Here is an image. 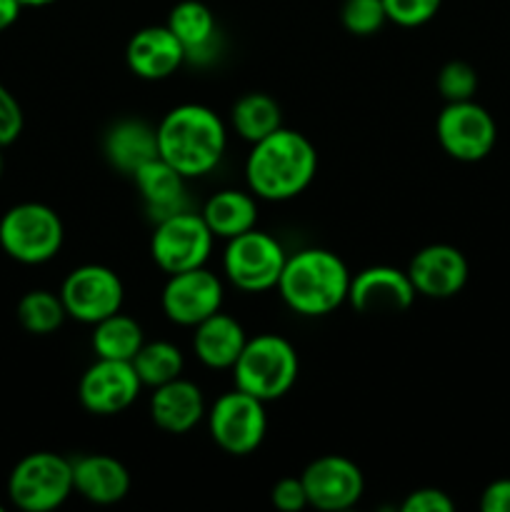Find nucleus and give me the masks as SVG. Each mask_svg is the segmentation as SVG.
Instances as JSON below:
<instances>
[{
	"label": "nucleus",
	"instance_id": "obj_1",
	"mask_svg": "<svg viewBox=\"0 0 510 512\" xmlns=\"http://www.w3.org/2000/svg\"><path fill=\"white\" fill-rule=\"evenodd\" d=\"M318 173L315 145L303 133L278 128L268 138L253 143L245 160V180L255 198L283 203L298 198Z\"/></svg>",
	"mask_w": 510,
	"mask_h": 512
},
{
	"label": "nucleus",
	"instance_id": "obj_2",
	"mask_svg": "<svg viewBox=\"0 0 510 512\" xmlns=\"http://www.w3.org/2000/svg\"><path fill=\"white\" fill-rule=\"evenodd\" d=\"M158 155L185 178L213 173L225 155L228 133L208 105L183 103L170 108L155 128Z\"/></svg>",
	"mask_w": 510,
	"mask_h": 512
},
{
	"label": "nucleus",
	"instance_id": "obj_3",
	"mask_svg": "<svg viewBox=\"0 0 510 512\" xmlns=\"http://www.w3.org/2000/svg\"><path fill=\"white\" fill-rule=\"evenodd\" d=\"M350 270L325 248H305L288 255L278 280V293L293 313L303 318H323L348 303Z\"/></svg>",
	"mask_w": 510,
	"mask_h": 512
},
{
	"label": "nucleus",
	"instance_id": "obj_4",
	"mask_svg": "<svg viewBox=\"0 0 510 512\" xmlns=\"http://www.w3.org/2000/svg\"><path fill=\"white\" fill-rule=\"evenodd\" d=\"M230 370L235 388L270 403L290 393L298 380L300 360L290 340L263 333L245 343L243 353Z\"/></svg>",
	"mask_w": 510,
	"mask_h": 512
},
{
	"label": "nucleus",
	"instance_id": "obj_5",
	"mask_svg": "<svg viewBox=\"0 0 510 512\" xmlns=\"http://www.w3.org/2000/svg\"><path fill=\"white\" fill-rule=\"evenodd\" d=\"M63 220L43 203L13 205L0 218V248L23 265H43L60 253Z\"/></svg>",
	"mask_w": 510,
	"mask_h": 512
},
{
	"label": "nucleus",
	"instance_id": "obj_6",
	"mask_svg": "<svg viewBox=\"0 0 510 512\" xmlns=\"http://www.w3.org/2000/svg\"><path fill=\"white\" fill-rule=\"evenodd\" d=\"M73 463L55 453H30L8 478V498L25 512L58 510L73 495Z\"/></svg>",
	"mask_w": 510,
	"mask_h": 512
},
{
	"label": "nucleus",
	"instance_id": "obj_7",
	"mask_svg": "<svg viewBox=\"0 0 510 512\" xmlns=\"http://www.w3.org/2000/svg\"><path fill=\"white\" fill-rule=\"evenodd\" d=\"M208 428L210 438L223 453L235 455V458L255 453L268 433L265 403L238 388L223 393L210 405Z\"/></svg>",
	"mask_w": 510,
	"mask_h": 512
},
{
	"label": "nucleus",
	"instance_id": "obj_8",
	"mask_svg": "<svg viewBox=\"0 0 510 512\" xmlns=\"http://www.w3.org/2000/svg\"><path fill=\"white\" fill-rule=\"evenodd\" d=\"M288 260L283 245L263 230H248L228 240L223 253V273L243 293H265L275 288Z\"/></svg>",
	"mask_w": 510,
	"mask_h": 512
},
{
	"label": "nucleus",
	"instance_id": "obj_9",
	"mask_svg": "<svg viewBox=\"0 0 510 512\" xmlns=\"http://www.w3.org/2000/svg\"><path fill=\"white\" fill-rule=\"evenodd\" d=\"M213 240L215 235L205 225L203 215L183 210L155 223L150 255L163 273H183L208 263Z\"/></svg>",
	"mask_w": 510,
	"mask_h": 512
},
{
	"label": "nucleus",
	"instance_id": "obj_10",
	"mask_svg": "<svg viewBox=\"0 0 510 512\" xmlns=\"http://www.w3.org/2000/svg\"><path fill=\"white\" fill-rule=\"evenodd\" d=\"M435 135L440 148L450 158L460 163H478L493 153L498 128L493 115L483 105L475 100H460V103H445L435 120Z\"/></svg>",
	"mask_w": 510,
	"mask_h": 512
},
{
	"label": "nucleus",
	"instance_id": "obj_11",
	"mask_svg": "<svg viewBox=\"0 0 510 512\" xmlns=\"http://www.w3.org/2000/svg\"><path fill=\"white\" fill-rule=\"evenodd\" d=\"M58 295L63 300L68 318L85 325H95L123 308L125 288L115 270L90 263L70 270L68 278L60 285Z\"/></svg>",
	"mask_w": 510,
	"mask_h": 512
},
{
	"label": "nucleus",
	"instance_id": "obj_12",
	"mask_svg": "<svg viewBox=\"0 0 510 512\" xmlns=\"http://www.w3.org/2000/svg\"><path fill=\"white\" fill-rule=\"evenodd\" d=\"M160 305L170 323L185 325V328H195L218 313L223 305V280L203 268L183 270V273L168 275L163 295H160Z\"/></svg>",
	"mask_w": 510,
	"mask_h": 512
},
{
	"label": "nucleus",
	"instance_id": "obj_13",
	"mask_svg": "<svg viewBox=\"0 0 510 512\" xmlns=\"http://www.w3.org/2000/svg\"><path fill=\"white\" fill-rule=\"evenodd\" d=\"M143 383L128 360L98 358L78 383V400L90 415L110 418L138 400Z\"/></svg>",
	"mask_w": 510,
	"mask_h": 512
},
{
	"label": "nucleus",
	"instance_id": "obj_14",
	"mask_svg": "<svg viewBox=\"0 0 510 512\" xmlns=\"http://www.w3.org/2000/svg\"><path fill=\"white\" fill-rule=\"evenodd\" d=\"M310 508L325 512L348 510L363 498L365 478L353 460L343 455L315 458L300 475Z\"/></svg>",
	"mask_w": 510,
	"mask_h": 512
},
{
	"label": "nucleus",
	"instance_id": "obj_15",
	"mask_svg": "<svg viewBox=\"0 0 510 512\" xmlns=\"http://www.w3.org/2000/svg\"><path fill=\"white\" fill-rule=\"evenodd\" d=\"M415 295L418 293L408 270L373 265L350 278L348 303L363 315L403 313L413 305Z\"/></svg>",
	"mask_w": 510,
	"mask_h": 512
},
{
	"label": "nucleus",
	"instance_id": "obj_16",
	"mask_svg": "<svg viewBox=\"0 0 510 512\" xmlns=\"http://www.w3.org/2000/svg\"><path fill=\"white\" fill-rule=\"evenodd\" d=\"M408 275L415 285V293L433 300L455 298L465 288L470 265L455 245L433 243L425 245L410 260Z\"/></svg>",
	"mask_w": 510,
	"mask_h": 512
},
{
	"label": "nucleus",
	"instance_id": "obj_17",
	"mask_svg": "<svg viewBox=\"0 0 510 512\" xmlns=\"http://www.w3.org/2000/svg\"><path fill=\"white\" fill-rule=\"evenodd\" d=\"M125 63L135 78L165 80L183 68L185 48L168 25H150L128 40Z\"/></svg>",
	"mask_w": 510,
	"mask_h": 512
},
{
	"label": "nucleus",
	"instance_id": "obj_18",
	"mask_svg": "<svg viewBox=\"0 0 510 512\" xmlns=\"http://www.w3.org/2000/svg\"><path fill=\"white\" fill-rule=\"evenodd\" d=\"M208 415L203 390L183 375L170 383L153 388L150 398V418L163 433L185 435Z\"/></svg>",
	"mask_w": 510,
	"mask_h": 512
},
{
	"label": "nucleus",
	"instance_id": "obj_19",
	"mask_svg": "<svg viewBox=\"0 0 510 512\" xmlns=\"http://www.w3.org/2000/svg\"><path fill=\"white\" fill-rule=\"evenodd\" d=\"M73 463V490L93 505H115L128 498L130 473L110 455H80Z\"/></svg>",
	"mask_w": 510,
	"mask_h": 512
},
{
	"label": "nucleus",
	"instance_id": "obj_20",
	"mask_svg": "<svg viewBox=\"0 0 510 512\" xmlns=\"http://www.w3.org/2000/svg\"><path fill=\"white\" fill-rule=\"evenodd\" d=\"M133 183L155 223L168 218V215L190 210L188 193H185L188 178L180 175L178 170H175L168 160L160 158V155L135 170Z\"/></svg>",
	"mask_w": 510,
	"mask_h": 512
},
{
	"label": "nucleus",
	"instance_id": "obj_21",
	"mask_svg": "<svg viewBox=\"0 0 510 512\" xmlns=\"http://www.w3.org/2000/svg\"><path fill=\"white\" fill-rule=\"evenodd\" d=\"M105 160L113 165L118 173L133 178L135 170L148 160L158 158V135L153 125L138 118L118 120L108 128L103 138Z\"/></svg>",
	"mask_w": 510,
	"mask_h": 512
},
{
	"label": "nucleus",
	"instance_id": "obj_22",
	"mask_svg": "<svg viewBox=\"0 0 510 512\" xmlns=\"http://www.w3.org/2000/svg\"><path fill=\"white\" fill-rule=\"evenodd\" d=\"M168 25L185 48V60L205 63L218 50V23L213 10L200 0H180L168 15Z\"/></svg>",
	"mask_w": 510,
	"mask_h": 512
},
{
	"label": "nucleus",
	"instance_id": "obj_23",
	"mask_svg": "<svg viewBox=\"0 0 510 512\" xmlns=\"http://www.w3.org/2000/svg\"><path fill=\"white\" fill-rule=\"evenodd\" d=\"M245 343L248 338H245L243 325L220 310L195 325L193 350L205 368L230 370L243 353Z\"/></svg>",
	"mask_w": 510,
	"mask_h": 512
},
{
	"label": "nucleus",
	"instance_id": "obj_24",
	"mask_svg": "<svg viewBox=\"0 0 510 512\" xmlns=\"http://www.w3.org/2000/svg\"><path fill=\"white\" fill-rule=\"evenodd\" d=\"M203 220L215 238L230 240L243 235L258 223V200L245 190H220L203 205Z\"/></svg>",
	"mask_w": 510,
	"mask_h": 512
},
{
	"label": "nucleus",
	"instance_id": "obj_25",
	"mask_svg": "<svg viewBox=\"0 0 510 512\" xmlns=\"http://www.w3.org/2000/svg\"><path fill=\"white\" fill-rule=\"evenodd\" d=\"M230 123L240 138L248 143H258L283 128V115H280V105L270 95L245 93L243 98L235 100L233 110H230Z\"/></svg>",
	"mask_w": 510,
	"mask_h": 512
},
{
	"label": "nucleus",
	"instance_id": "obj_26",
	"mask_svg": "<svg viewBox=\"0 0 510 512\" xmlns=\"http://www.w3.org/2000/svg\"><path fill=\"white\" fill-rule=\"evenodd\" d=\"M143 343V328H140L138 320L123 315L120 310L103 318L100 323H95L93 350L98 358L128 360L130 363Z\"/></svg>",
	"mask_w": 510,
	"mask_h": 512
},
{
	"label": "nucleus",
	"instance_id": "obj_27",
	"mask_svg": "<svg viewBox=\"0 0 510 512\" xmlns=\"http://www.w3.org/2000/svg\"><path fill=\"white\" fill-rule=\"evenodd\" d=\"M130 363H133L143 388H160V385L180 378L185 368V358L180 348L168 343V340L143 343Z\"/></svg>",
	"mask_w": 510,
	"mask_h": 512
},
{
	"label": "nucleus",
	"instance_id": "obj_28",
	"mask_svg": "<svg viewBox=\"0 0 510 512\" xmlns=\"http://www.w3.org/2000/svg\"><path fill=\"white\" fill-rule=\"evenodd\" d=\"M15 315H18V323L23 325V330H28L30 335L55 333L63 325V320L68 318L60 295L50 293V290H30V293H25L20 298Z\"/></svg>",
	"mask_w": 510,
	"mask_h": 512
},
{
	"label": "nucleus",
	"instance_id": "obj_29",
	"mask_svg": "<svg viewBox=\"0 0 510 512\" xmlns=\"http://www.w3.org/2000/svg\"><path fill=\"white\" fill-rule=\"evenodd\" d=\"M340 23L350 35H358V38L375 35L388 23L383 0H343Z\"/></svg>",
	"mask_w": 510,
	"mask_h": 512
},
{
	"label": "nucleus",
	"instance_id": "obj_30",
	"mask_svg": "<svg viewBox=\"0 0 510 512\" xmlns=\"http://www.w3.org/2000/svg\"><path fill=\"white\" fill-rule=\"evenodd\" d=\"M438 90L445 103L473 100L478 90V73L465 60H448L438 73Z\"/></svg>",
	"mask_w": 510,
	"mask_h": 512
},
{
	"label": "nucleus",
	"instance_id": "obj_31",
	"mask_svg": "<svg viewBox=\"0 0 510 512\" xmlns=\"http://www.w3.org/2000/svg\"><path fill=\"white\" fill-rule=\"evenodd\" d=\"M443 0H383L385 15L400 28H420L438 15Z\"/></svg>",
	"mask_w": 510,
	"mask_h": 512
},
{
	"label": "nucleus",
	"instance_id": "obj_32",
	"mask_svg": "<svg viewBox=\"0 0 510 512\" xmlns=\"http://www.w3.org/2000/svg\"><path fill=\"white\" fill-rule=\"evenodd\" d=\"M20 133H23V110L15 95L0 83V148L15 143Z\"/></svg>",
	"mask_w": 510,
	"mask_h": 512
},
{
	"label": "nucleus",
	"instance_id": "obj_33",
	"mask_svg": "<svg viewBox=\"0 0 510 512\" xmlns=\"http://www.w3.org/2000/svg\"><path fill=\"white\" fill-rule=\"evenodd\" d=\"M270 503L280 512H300L310 508L308 493L300 478H280L270 490Z\"/></svg>",
	"mask_w": 510,
	"mask_h": 512
},
{
	"label": "nucleus",
	"instance_id": "obj_34",
	"mask_svg": "<svg viewBox=\"0 0 510 512\" xmlns=\"http://www.w3.org/2000/svg\"><path fill=\"white\" fill-rule=\"evenodd\" d=\"M403 512H453L455 503L448 493L438 488H418L408 493V498L400 505Z\"/></svg>",
	"mask_w": 510,
	"mask_h": 512
},
{
	"label": "nucleus",
	"instance_id": "obj_35",
	"mask_svg": "<svg viewBox=\"0 0 510 512\" xmlns=\"http://www.w3.org/2000/svg\"><path fill=\"white\" fill-rule=\"evenodd\" d=\"M483 512H510V478L495 480L480 495Z\"/></svg>",
	"mask_w": 510,
	"mask_h": 512
},
{
	"label": "nucleus",
	"instance_id": "obj_36",
	"mask_svg": "<svg viewBox=\"0 0 510 512\" xmlns=\"http://www.w3.org/2000/svg\"><path fill=\"white\" fill-rule=\"evenodd\" d=\"M20 10H23L20 0H0V33L15 25V20L20 18Z\"/></svg>",
	"mask_w": 510,
	"mask_h": 512
},
{
	"label": "nucleus",
	"instance_id": "obj_37",
	"mask_svg": "<svg viewBox=\"0 0 510 512\" xmlns=\"http://www.w3.org/2000/svg\"><path fill=\"white\" fill-rule=\"evenodd\" d=\"M50 3H55V0H20L23 8H43V5H50Z\"/></svg>",
	"mask_w": 510,
	"mask_h": 512
},
{
	"label": "nucleus",
	"instance_id": "obj_38",
	"mask_svg": "<svg viewBox=\"0 0 510 512\" xmlns=\"http://www.w3.org/2000/svg\"><path fill=\"white\" fill-rule=\"evenodd\" d=\"M0 150H3V148H0ZM3 165H5L3 163V153H0V175H3Z\"/></svg>",
	"mask_w": 510,
	"mask_h": 512
},
{
	"label": "nucleus",
	"instance_id": "obj_39",
	"mask_svg": "<svg viewBox=\"0 0 510 512\" xmlns=\"http://www.w3.org/2000/svg\"><path fill=\"white\" fill-rule=\"evenodd\" d=\"M0 512H3V505H0Z\"/></svg>",
	"mask_w": 510,
	"mask_h": 512
}]
</instances>
